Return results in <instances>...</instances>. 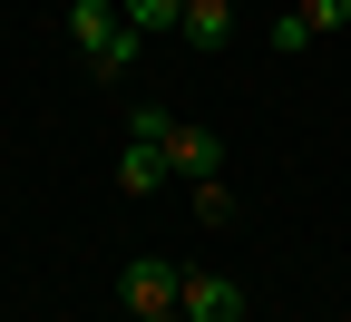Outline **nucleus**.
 <instances>
[{
  "label": "nucleus",
  "instance_id": "1",
  "mask_svg": "<svg viewBox=\"0 0 351 322\" xmlns=\"http://www.w3.org/2000/svg\"><path fill=\"white\" fill-rule=\"evenodd\" d=\"M117 303H127V322H186V303H176V264H156V254H137L117 273Z\"/></svg>",
  "mask_w": 351,
  "mask_h": 322
},
{
  "label": "nucleus",
  "instance_id": "2",
  "mask_svg": "<svg viewBox=\"0 0 351 322\" xmlns=\"http://www.w3.org/2000/svg\"><path fill=\"white\" fill-rule=\"evenodd\" d=\"M176 303H186V322H244V284L215 264H176Z\"/></svg>",
  "mask_w": 351,
  "mask_h": 322
},
{
  "label": "nucleus",
  "instance_id": "3",
  "mask_svg": "<svg viewBox=\"0 0 351 322\" xmlns=\"http://www.w3.org/2000/svg\"><path fill=\"white\" fill-rule=\"evenodd\" d=\"M166 166L186 176V186H205V176L225 166V147H215V127H176V137H166Z\"/></svg>",
  "mask_w": 351,
  "mask_h": 322
},
{
  "label": "nucleus",
  "instance_id": "4",
  "mask_svg": "<svg viewBox=\"0 0 351 322\" xmlns=\"http://www.w3.org/2000/svg\"><path fill=\"white\" fill-rule=\"evenodd\" d=\"M156 186H176L166 147H137V137H127V157H117V196H156Z\"/></svg>",
  "mask_w": 351,
  "mask_h": 322
},
{
  "label": "nucleus",
  "instance_id": "5",
  "mask_svg": "<svg viewBox=\"0 0 351 322\" xmlns=\"http://www.w3.org/2000/svg\"><path fill=\"white\" fill-rule=\"evenodd\" d=\"M176 39H195V49H225L234 39V0H186V30Z\"/></svg>",
  "mask_w": 351,
  "mask_h": 322
},
{
  "label": "nucleus",
  "instance_id": "6",
  "mask_svg": "<svg viewBox=\"0 0 351 322\" xmlns=\"http://www.w3.org/2000/svg\"><path fill=\"white\" fill-rule=\"evenodd\" d=\"M137 39H147V30H127V20H117L98 49H78V59H88V78H127V69H137Z\"/></svg>",
  "mask_w": 351,
  "mask_h": 322
},
{
  "label": "nucleus",
  "instance_id": "7",
  "mask_svg": "<svg viewBox=\"0 0 351 322\" xmlns=\"http://www.w3.org/2000/svg\"><path fill=\"white\" fill-rule=\"evenodd\" d=\"M117 20H127L117 0H69V39H78V49H98V39H108Z\"/></svg>",
  "mask_w": 351,
  "mask_h": 322
},
{
  "label": "nucleus",
  "instance_id": "8",
  "mask_svg": "<svg viewBox=\"0 0 351 322\" xmlns=\"http://www.w3.org/2000/svg\"><path fill=\"white\" fill-rule=\"evenodd\" d=\"M117 10H127V30H186V0H117Z\"/></svg>",
  "mask_w": 351,
  "mask_h": 322
},
{
  "label": "nucleus",
  "instance_id": "9",
  "mask_svg": "<svg viewBox=\"0 0 351 322\" xmlns=\"http://www.w3.org/2000/svg\"><path fill=\"white\" fill-rule=\"evenodd\" d=\"M176 127H186V117H166L156 98H137V127H127V137H137V147H166V137H176Z\"/></svg>",
  "mask_w": 351,
  "mask_h": 322
},
{
  "label": "nucleus",
  "instance_id": "10",
  "mask_svg": "<svg viewBox=\"0 0 351 322\" xmlns=\"http://www.w3.org/2000/svg\"><path fill=\"white\" fill-rule=\"evenodd\" d=\"M302 30H313V39H332V30H351V0H302Z\"/></svg>",
  "mask_w": 351,
  "mask_h": 322
},
{
  "label": "nucleus",
  "instance_id": "11",
  "mask_svg": "<svg viewBox=\"0 0 351 322\" xmlns=\"http://www.w3.org/2000/svg\"><path fill=\"white\" fill-rule=\"evenodd\" d=\"M195 225H234V196H225V176H205V186H195Z\"/></svg>",
  "mask_w": 351,
  "mask_h": 322
}]
</instances>
